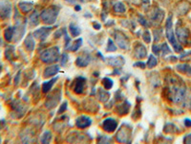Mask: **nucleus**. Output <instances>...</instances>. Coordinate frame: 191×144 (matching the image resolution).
<instances>
[{"label":"nucleus","instance_id":"obj_4","mask_svg":"<svg viewBox=\"0 0 191 144\" xmlns=\"http://www.w3.org/2000/svg\"><path fill=\"white\" fill-rule=\"evenodd\" d=\"M166 37L168 38V41H170V43L172 44V46L174 47L176 52H181L182 51V46L177 42L176 38L174 36V32L172 29V16L170 15L168 18L167 21H166Z\"/></svg>","mask_w":191,"mask_h":144},{"label":"nucleus","instance_id":"obj_8","mask_svg":"<svg viewBox=\"0 0 191 144\" xmlns=\"http://www.w3.org/2000/svg\"><path fill=\"white\" fill-rule=\"evenodd\" d=\"M102 127H103L104 131L108 132V133H112V132H114L117 129V122L113 118H107V119H105L103 121Z\"/></svg>","mask_w":191,"mask_h":144},{"label":"nucleus","instance_id":"obj_1","mask_svg":"<svg viewBox=\"0 0 191 144\" xmlns=\"http://www.w3.org/2000/svg\"><path fill=\"white\" fill-rule=\"evenodd\" d=\"M170 97L171 100L175 103H180L186 98V90L181 85H172L170 87Z\"/></svg>","mask_w":191,"mask_h":144},{"label":"nucleus","instance_id":"obj_6","mask_svg":"<svg viewBox=\"0 0 191 144\" xmlns=\"http://www.w3.org/2000/svg\"><path fill=\"white\" fill-rule=\"evenodd\" d=\"M116 41L117 43L119 44V46L122 49H128L129 48V41L128 38L125 37V35L121 34V32L116 33Z\"/></svg>","mask_w":191,"mask_h":144},{"label":"nucleus","instance_id":"obj_41","mask_svg":"<svg viewBox=\"0 0 191 144\" xmlns=\"http://www.w3.org/2000/svg\"><path fill=\"white\" fill-rule=\"evenodd\" d=\"M140 23H142V25H146L147 23H146V21H145V19L142 18V16H139V20Z\"/></svg>","mask_w":191,"mask_h":144},{"label":"nucleus","instance_id":"obj_23","mask_svg":"<svg viewBox=\"0 0 191 144\" xmlns=\"http://www.w3.org/2000/svg\"><path fill=\"white\" fill-rule=\"evenodd\" d=\"M70 32L73 37H77L80 34V29L75 24H70Z\"/></svg>","mask_w":191,"mask_h":144},{"label":"nucleus","instance_id":"obj_30","mask_svg":"<svg viewBox=\"0 0 191 144\" xmlns=\"http://www.w3.org/2000/svg\"><path fill=\"white\" fill-rule=\"evenodd\" d=\"M81 44H82V40H81V38H78V40L76 41V42L74 43V45L71 47V50L72 51H77V49L81 46Z\"/></svg>","mask_w":191,"mask_h":144},{"label":"nucleus","instance_id":"obj_13","mask_svg":"<svg viewBox=\"0 0 191 144\" xmlns=\"http://www.w3.org/2000/svg\"><path fill=\"white\" fill-rule=\"evenodd\" d=\"M134 54L136 58L138 59H142L144 57H146V48H145L142 44H137L136 47H135Z\"/></svg>","mask_w":191,"mask_h":144},{"label":"nucleus","instance_id":"obj_16","mask_svg":"<svg viewBox=\"0 0 191 144\" xmlns=\"http://www.w3.org/2000/svg\"><path fill=\"white\" fill-rule=\"evenodd\" d=\"M90 61H91V58H90L89 55H83V56H80L77 59V62L76 64L80 66V67H84V66L88 65V64L90 63Z\"/></svg>","mask_w":191,"mask_h":144},{"label":"nucleus","instance_id":"obj_5","mask_svg":"<svg viewBox=\"0 0 191 144\" xmlns=\"http://www.w3.org/2000/svg\"><path fill=\"white\" fill-rule=\"evenodd\" d=\"M131 136V129L127 125H122L121 128L119 130L117 134V139L120 142H128Z\"/></svg>","mask_w":191,"mask_h":144},{"label":"nucleus","instance_id":"obj_37","mask_svg":"<svg viewBox=\"0 0 191 144\" xmlns=\"http://www.w3.org/2000/svg\"><path fill=\"white\" fill-rule=\"evenodd\" d=\"M183 142L184 143H191V135L185 136V137L183 138Z\"/></svg>","mask_w":191,"mask_h":144},{"label":"nucleus","instance_id":"obj_33","mask_svg":"<svg viewBox=\"0 0 191 144\" xmlns=\"http://www.w3.org/2000/svg\"><path fill=\"white\" fill-rule=\"evenodd\" d=\"M143 40H144V41L145 42H147V43H149L150 41H151V37H150V33H149V31H145L144 33H143Z\"/></svg>","mask_w":191,"mask_h":144},{"label":"nucleus","instance_id":"obj_28","mask_svg":"<svg viewBox=\"0 0 191 144\" xmlns=\"http://www.w3.org/2000/svg\"><path fill=\"white\" fill-rule=\"evenodd\" d=\"M102 84H103V86H104V87L106 88V90H110V88L113 87V81H112L111 79H109V78H104Z\"/></svg>","mask_w":191,"mask_h":144},{"label":"nucleus","instance_id":"obj_38","mask_svg":"<svg viewBox=\"0 0 191 144\" xmlns=\"http://www.w3.org/2000/svg\"><path fill=\"white\" fill-rule=\"evenodd\" d=\"M135 66H138V67H142V68H144L145 67V64H143V63H136V64H134Z\"/></svg>","mask_w":191,"mask_h":144},{"label":"nucleus","instance_id":"obj_24","mask_svg":"<svg viewBox=\"0 0 191 144\" xmlns=\"http://www.w3.org/2000/svg\"><path fill=\"white\" fill-rule=\"evenodd\" d=\"M51 138H52V134H51V132H49V131H46L43 134V136H41V142L42 143H49L50 140H51Z\"/></svg>","mask_w":191,"mask_h":144},{"label":"nucleus","instance_id":"obj_40","mask_svg":"<svg viewBox=\"0 0 191 144\" xmlns=\"http://www.w3.org/2000/svg\"><path fill=\"white\" fill-rule=\"evenodd\" d=\"M184 125L186 126V127H191V120L190 119H185L184 120Z\"/></svg>","mask_w":191,"mask_h":144},{"label":"nucleus","instance_id":"obj_43","mask_svg":"<svg viewBox=\"0 0 191 144\" xmlns=\"http://www.w3.org/2000/svg\"><path fill=\"white\" fill-rule=\"evenodd\" d=\"M94 26H95V28L97 29V30H99V29L100 28V26H99V24H97V23H95V24H94Z\"/></svg>","mask_w":191,"mask_h":144},{"label":"nucleus","instance_id":"obj_19","mask_svg":"<svg viewBox=\"0 0 191 144\" xmlns=\"http://www.w3.org/2000/svg\"><path fill=\"white\" fill-rule=\"evenodd\" d=\"M25 46H26V48L29 51L33 50V48H35V41H33V37L31 35L28 36V38H26V41H25Z\"/></svg>","mask_w":191,"mask_h":144},{"label":"nucleus","instance_id":"obj_20","mask_svg":"<svg viewBox=\"0 0 191 144\" xmlns=\"http://www.w3.org/2000/svg\"><path fill=\"white\" fill-rule=\"evenodd\" d=\"M57 79H58V78H54V79H52L51 81H49V82H47V83H44L43 86H42V90H43L44 93H47L48 91H50V90L52 88L53 85L55 84V82L57 81Z\"/></svg>","mask_w":191,"mask_h":144},{"label":"nucleus","instance_id":"obj_9","mask_svg":"<svg viewBox=\"0 0 191 144\" xmlns=\"http://www.w3.org/2000/svg\"><path fill=\"white\" fill-rule=\"evenodd\" d=\"M85 85H86L85 79L82 78V77L77 78L74 85V91L77 94H81L84 91V90H85Z\"/></svg>","mask_w":191,"mask_h":144},{"label":"nucleus","instance_id":"obj_14","mask_svg":"<svg viewBox=\"0 0 191 144\" xmlns=\"http://www.w3.org/2000/svg\"><path fill=\"white\" fill-rule=\"evenodd\" d=\"M59 70V66L58 65H52V66H48V67L45 69L44 71V77L45 78H48V77H52L54 75H55Z\"/></svg>","mask_w":191,"mask_h":144},{"label":"nucleus","instance_id":"obj_39","mask_svg":"<svg viewBox=\"0 0 191 144\" xmlns=\"http://www.w3.org/2000/svg\"><path fill=\"white\" fill-rule=\"evenodd\" d=\"M66 107H67V103L65 102V103H64V105H63V106H61V108L59 109V110H58V113H62V112H63V110H65Z\"/></svg>","mask_w":191,"mask_h":144},{"label":"nucleus","instance_id":"obj_26","mask_svg":"<svg viewBox=\"0 0 191 144\" xmlns=\"http://www.w3.org/2000/svg\"><path fill=\"white\" fill-rule=\"evenodd\" d=\"M19 6L23 12H30L33 9V3H20Z\"/></svg>","mask_w":191,"mask_h":144},{"label":"nucleus","instance_id":"obj_36","mask_svg":"<svg viewBox=\"0 0 191 144\" xmlns=\"http://www.w3.org/2000/svg\"><path fill=\"white\" fill-rule=\"evenodd\" d=\"M67 61H68V55H67L66 53H64V54L62 55V60H61V64L64 65V64H66Z\"/></svg>","mask_w":191,"mask_h":144},{"label":"nucleus","instance_id":"obj_12","mask_svg":"<svg viewBox=\"0 0 191 144\" xmlns=\"http://www.w3.org/2000/svg\"><path fill=\"white\" fill-rule=\"evenodd\" d=\"M92 123V120L90 117H88V116H80V117H78L77 119V126L78 127V128H86V127L90 126Z\"/></svg>","mask_w":191,"mask_h":144},{"label":"nucleus","instance_id":"obj_21","mask_svg":"<svg viewBox=\"0 0 191 144\" xmlns=\"http://www.w3.org/2000/svg\"><path fill=\"white\" fill-rule=\"evenodd\" d=\"M129 107H130V104L128 102H125V105L124 104L120 105V106L117 108V110L119 112L120 114H126L129 110Z\"/></svg>","mask_w":191,"mask_h":144},{"label":"nucleus","instance_id":"obj_2","mask_svg":"<svg viewBox=\"0 0 191 144\" xmlns=\"http://www.w3.org/2000/svg\"><path fill=\"white\" fill-rule=\"evenodd\" d=\"M59 9L58 7H50L46 10H44L40 15V18L46 24H53L55 23L57 16L58 15Z\"/></svg>","mask_w":191,"mask_h":144},{"label":"nucleus","instance_id":"obj_18","mask_svg":"<svg viewBox=\"0 0 191 144\" xmlns=\"http://www.w3.org/2000/svg\"><path fill=\"white\" fill-rule=\"evenodd\" d=\"M177 70L187 75H191V66L188 64H179L177 65Z\"/></svg>","mask_w":191,"mask_h":144},{"label":"nucleus","instance_id":"obj_34","mask_svg":"<svg viewBox=\"0 0 191 144\" xmlns=\"http://www.w3.org/2000/svg\"><path fill=\"white\" fill-rule=\"evenodd\" d=\"M63 33H64V38H65V47L67 48L68 47V45L70 44V41H71V38L70 37L67 35V33H66V30L63 29Z\"/></svg>","mask_w":191,"mask_h":144},{"label":"nucleus","instance_id":"obj_22","mask_svg":"<svg viewBox=\"0 0 191 144\" xmlns=\"http://www.w3.org/2000/svg\"><path fill=\"white\" fill-rule=\"evenodd\" d=\"M99 97L100 101L105 102V101H107L109 99L110 94L107 91H105L104 90H102V88H99Z\"/></svg>","mask_w":191,"mask_h":144},{"label":"nucleus","instance_id":"obj_32","mask_svg":"<svg viewBox=\"0 0 191 144\" xmlns=\"http://www.w3.org/2000/svg\"><path fill=\"white\" fill-rule=\"evenodd\" d=\"M116 49H117V46H116L115 44L113 43V41H112V40H109V41H108L107 51H109V52H114V51H116Z\"/></svg>","mask_w":191,"mask_h":144},{"label":"nucleus","instance_id":"obj_29","mask_svg":"<svg viewBox=\"0 0 191 144\" xmlns=\"http://www.w3.org/2000/svg\"><path fill=\"white\" fill-rule=\"evenodd\" d=\"M160 51H161L162 56H164L165 54L170 53V49H169V47H168L167 43H162V45L160 46Z\"/></svg>","mask_w":191,"mask_h":144},{"label":"nucleus","instance_id":"obj_25","mask_svg":"<svg viewBox=\"0 0 191 144\" xmlns=\"http://www.w3.org/2000/svg\"><path fill=\"white\" fill-rule=\"evenodd\" d=\"M114 9L116 11V13H124L125 12V6L123 5L121 2H117L115 4V6H114Z\"/></svg>","mask_w":191,"mask_h":144},{"label":"nucleus","instance_id":"obj_31","mask_svg":"<svg viewBox=\"0 0 191 144\" xmlns=\"http://www.w3.org/2000/svg\"><path fill=\"white\" fill-rule=\"evenodd\" d=\"M38 14L36 12V13H33L31 16V24L32 25H36L38 24Z\"/></svg>","mask_w":191,"mask_h":144},{"label":"nucleus","instance_id":"obj_11","mask_svg":"<svg viewBox=\"0 0 191 144\" xmlns=\"http://www.w3.org/2000/svg\"><path fill=\"white\" fill-rule=\"evenodd\" d=\"M107 63L112 65V66H115V67H121L123 64H124L125 61L121 56L119 57H109L107 58Z\"/></svg>","mask_w":191,"mask_h":144},{"label":"nucleus","instance_id":"obj_35","mask_svg":"<svg viewBox=\"0 0 191 144\" xmlns=\"http://www.w3.org/2000/svg\"><path fill=\"white\" fill-rule=\"evenodd\" d=\"M6 40L7 41H11L12 40V36H13V29L12 28H10L6 31Z\"/></svg>","mask_w":191,"mask_h":144},{"label":"nucleus","instance_id":"obj_7","mask_svg":"<svg viewBox=\"0 0 191 144\" xmlns=\"http://www.w3.org/2000/svg\"><path fill=\"white\" fill-rule=\"evenodd\" d=\"M52 29H53L52 27H42V28L36 30L35 33H33V36H35L36 38H38V40L44 41L45 38L49 36L50 32L52 31Z\"/></svg>","mask_w":191,"mask_h":144},{"label":"nucleus","instance_id":"obj_44","mask_svg":"<svg viewBox=\"0 0 191 144\" xmlns=\"http://www.w3.org/2000/svg\"><path fill=\"white\" fill-rule=\"evenodd\" d=\"M76 10H80V6H76Z\"/></svg>","mask_w":191,"mask_h":144},{"label":"nucleus","instance_id":"obj_3","mask_svg":"<svg viewBox=\"0 0 191 144\" xmlns=\"http://www.w3.org/2000/svg\"><path fill=\"white\" fill-rule=\"evenodd\" d=\"M59 58V51L58 47H51L45 50L40 55V60L43 63L46 64H51L55 61H58Z\"/></svg>","mask_w":191,"mask_h":144},{"label":"nucleus","instance_id":"obj_10","mask_svg":"<svg viewBox=\"0 0 191 144\" xmlns=\"http://www.w3.org/2000/svg\"><path fill=\"white\" fill-rule=\"evenodd\" d=\"M164 12L162 10L157 8L155 11H154V14L152 15V18H151V19H152V22L155 24V25H159L162 18H164Z\"/></svg>","mask_w":191,"mask_h":144},{"label":"nucleus","instance_id":"obj_15","mask_svg":"<svg viewBox=\"0 0 191 144\" xmlns=\"http://www.w3.org/2000/svg\"><path fill=\"white\" fill-rule=\"evenodd\" d=\"M177 35L180 41L183 43L186 42V38H188V31L186 29L179 27V28H177Z\"/></svg>","mask_w":191,"mask_h":144},{"label":"nucleus","instance_id":"obj_17","mask_svg":"<svg viewBox=\"0 0 191 144\" xmlns=\"http://www.w3.org/2000/svg\"><path fill=\"white\" fill-rule=\"evenodd\" d=\"M2 8L0 7V14L3 16V18H7L10 15L11 13V6L8 4H1Z\"/></svg>","mask_w":191,"mask_h":144},{"label":"nucleus","instance_id":"obj_42","mask_svg":"<svg viewBox=\"0 0 191 144\" xmlns=\"http://www.w3.org/2000/svg\"><path fill=\"white\" fill-rule=\"evenodd\" d=\"M149 3H150V0H142V4L144 6H148Z\"/></svg>","mask_w":191,"mask_h":144},{"label":"nucleus","instance_id":"obj_27","mask_svg":"<svg viewBox=\"0 0 191 144\" xmlns=\"http://www.w3.org/2000/svg\"><path fill=\"white\" fill-rule=\"evenodd\" d=\"M156 64H157V59L153 56V55H151V56H149L148 62H147V67L152 68Z\"/></svg>","mask_w":191,"mask_h":144}]
</instances>
